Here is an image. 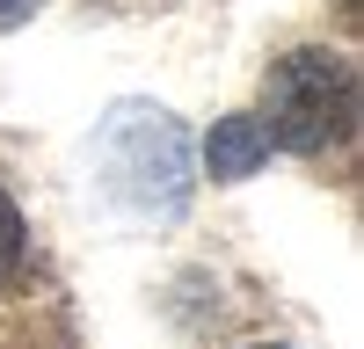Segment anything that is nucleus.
Returning a JSON list of instances; mask_svg holds the SVG:
<instances>
[{
    "label": "nucleus",
    "mask_w": 364,
    "mask_h": 349,
    "mask_svg": "<svg viewBox=\"0 0 364 349\" xmlns=\"http://www.w3.org/2000/svg\"><path fill=\"white\" fill-rule=\"evenodd\" d=\"M262 160H269V138H262L255 116H219L211 124V138H204V174L211 182H248V174H262Z\"/></svg>",
    "instance_id": "obj_3"
},
{
    "label": "nucleus",
    "mask_w": 364,
    "mask_h": 349,
    "mask_svg": "<svg viewBox=\"0 0 364 349\" xmlns=\"http://www.w3.org/2000/svg\"><path fill=\"white\" fill-rule=\"evenodd\" d=\"M37 15V0H0V29H15V22H29Z\"/></svg>",
    "instance_id": "obj_5"
},
{
    "label": "nucleus",
    "mask_w": 364,
    "mask_h": 349,
    "mask_svg": "<svg viewBox=\"0 0 364 349\" xmlns=\"http://www.w3.org/2000/svg\"><path fill=\"white\" fill-rule=\"evenodd\" d=\"M95 167H102V189L124 211L175 218L190 204V131L168 109H146V102L109 109L95 131Z\"/></svg>",
    "instance_id": "obj_2"
},
{
    "label": "nucleus",
    "mask_w": 364,
    "mask_h": 349,
    "mask_svg": "<svg viewBox=\"0 0 364 349\" xmlns=\"http://www.w3.org/2000/svg\"><path fill=\"white\" fill-rule=\"evenodd\" d=\"M262 138L284 153H328L357 131V66L328 44H299L262 73Z\"/></svg>",
    "instance_id": "obj_1"
},
{
    "label": "nucleus",
    "mask_w": 364,
    "mask_h": 349,
    "mask_svg": "<svg viewBox=\"0 0 364 349\" xmlns=\"http://www.w3.org/2000/svg\"><path fill=\"white\" fill-rule=\"evenodd\" d=\"M15 270H22V211L0 189V277H15Z\"/></svg>",
    "instance_id": "obj_4"
},
{
    "label": "nucleus",
    "mask_w": 364,
    "mask_h": 349,
    "mask_svg": "<svg viewBox=\"0 0 364 349\" xmlns=\"http://www.w3.org/2000/svg\"><path fill=\"white\" fill-rule=\"evenodd\" d=\"M248 349H291V342H248Z\"/></svg>",
    "instance_id": "obj_6"
}]
</instances>
